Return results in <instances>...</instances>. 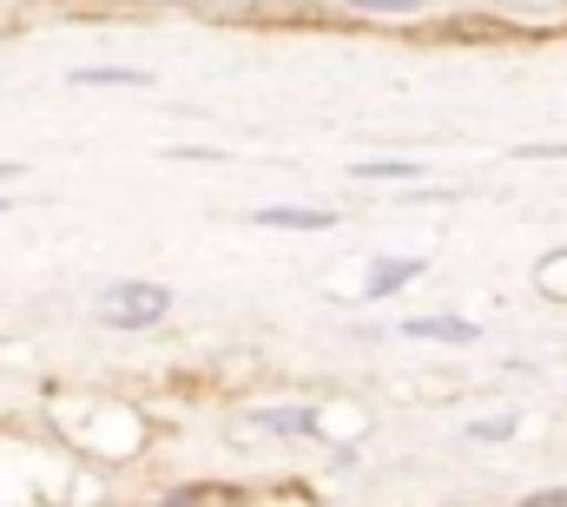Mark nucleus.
<instances>
[{
	"mask_svg": "<svg viewBox=\"0 0 567 507\" xmlns=\"http://www.w3.org/2000/svg\"><path fill=\"white\" fill-rule=\"evenodd\" d=\"M93 310H100L106 330H152L172 310V290L165 283H106Z\"/></svg>",
	"mask_w": 567,
	"mask_h": 507,
	"instance_id": "f257e3e1",
	"label": "nucleus"
},
{
	"mask_svg": "<svg viewBox=\"0 0 567 507\" xmlns=\"http://www.w3.org/2000/svg\"><path fill=\"white\" fill-rule=\"evenodd\" d=\"M251 225L258 231H337V211L330 205H258Z\"/></svg>",
	"mask_w": 567,
	"mask_h": 507,
	"instance_id": "f03ea898",
	"label": "nucleus"
},
{
	"mask_svg": "<svg viewBox=\"0 0 567 507\" xmlns=\"http://www.w3.org/2000/svg\"><path fill=\"white\" fill-rule=\"evenodd\" d=\"M423 270H429V257H370V270H363V297H396V290H410Z\"/></svg>",
	"mask_w": 567,
	"mask_h": 507,
	"instance_id": "7ed1b4c3",
	"label": "nucleus"
},
{
	"mask_svg": "<svg viewBox=\"0 0 567 507\" xmlns=\"http://www.w3.org/2000/svg\"><path fill=\"white\" fill-rule=\"evenodd\" d=\"M66 80H73V86H86V93H100V86H113V93H145V86H152V73H145V66H73Z\"/></svg>",
	"mask_w": 567,
	"mask_h": 507,
	"instance_id": "20e7f679",
	"label": "nucleus"
},
{
	"mask_svg": "<svg viewBox=\"0 0 567 507\" xmlns=\"http://www.w3.org/2000/svg\"><path fill=\"white\" fill-rule=\"evenodd\" d=\"M403 337H410V343H482V330H475L468 317H410Z\"/></svg>",
	"mask_w": 567,
	"mask_h": 507,
	"instance_id": "39448f33",
	"label": "nucleus"
},
{
	"mask_svg": "<svg viewBox=\"0 0 567 507\" xmlns=\"http://www.w3.org/2000/svg\"><path fill=\"white\" fill-rule=\"evenodd\" d=\"M251 428H258V435H317V415H310V408H258Z\"/></svg>",
	"mask_w": 567,
	"mask_h": 507,
	"instance_id": "423d86ee",
	"label": "nucleus"
},
{
	"mask_svg": "<svg viewBox=\"0 0 567 507\" xmlns=\"http://www.w3.org/2000/svg\"><path fill=\"white\" fill-rule=\"evenodd\" d=\"M357 178H416V165L410 158H363Z\"/></svg>",
	"mask_w": 567,
	"mask_h": 507,
	"instance_id": "0eeeda50",
	"label": "nucleus"
},
{
	"mask_svg": "<svg viewBox=\"0 0 567 507\" xmlns=\"http://www.w3.org/2000/svg\"><path fill=\"white\" fill-rule=\"evenodd\" d=\"M515 435V415H488V422H468V442H508Z\"/></svg>",
	"mask_w": 567,
	"mask_h": 507,
	"instance_id": "6e6552de",
	"label": "nucleus"
},
{
	"mask_svg": "<svg viewBox=\"0 0 567 507\" xmlns=\"http://www.w3.org/2000/svg\"><path fill=\"white\" fill-rule=\"evenodd\" d=\"M357 7H363V13H416L423 0H357Z\"/></svg>",
	"mask_w": 567,
	"mask_h": 507,
	"instance_id": "1a4fd4ad",
	"label": "nucleus"
},
{
	"mask_svg": "<svg viewBox=\"0 0 567 507\" xmlns=\"http://www.w3.org/2000/svg\"><path fill=\"white\" fill-rule=\"evenodd\" d=\"M522 507H567V488H535Z\"/></svg>",
	"mask_w": 567,
	"mask_h": 507,
	"instance_id": "9d476101",
	"label": "nucleus"
},
{
	"mask_svg": "<svg viewBox=\"0 0 567 507\" xmlns=\"http://www.w3.org/2000/svg\"><path fill=\"white\" fill-rule=\"evenodd\" d=\"M522 158H567V145H522Z\"/></svg>",
	"mask_w": 567,
	"mask_h": 507,
	"instance_id": "9b49d317",
	"label": "nucleus"
},
{
	"mask_svg": "<svg viewBox=\"0 0 567 507\" xmlns=\"http://www.w3.org/2000/svg\"><path fill=\"white\" fill-rule=\"evenodd\" d=\"M0 178H27V158H0Z\"/></svg>",
	"mask_w": 567,
	"mask_h": 507,
	"instance_id": "f8f14e48",
	"label": "nucleus"
},
{
	"mask_svg": "<svg viewBox=\"0 0 567 507\" xmlns=\"http://www.w3.org/2000/svg\"><path fill=\"white\" fill-rule=\"evenodd\" d=\"M158 507H192V495H185V488H178V495H165V501Z\"/></svg>",
	"mask_w": 567,
	"mask_h": 507,
	"instance_id": "ddd939ff",
	"label": "nucleus"
},
{
	"mask_svg": "<svg viewBox=\"0 0 567 507\" xmlns=\"http://www.w3.org/2000/svg\"><path fill=\"white\" fill-rule=\"evenodd\" d=\"M0 211H7V198H0Z\"/></svg>",
	"mask_w": 567,
	"mask_h": 507,
	"instance_id": "4468645a",
	"label": "nucleus"
}]
</instances>
